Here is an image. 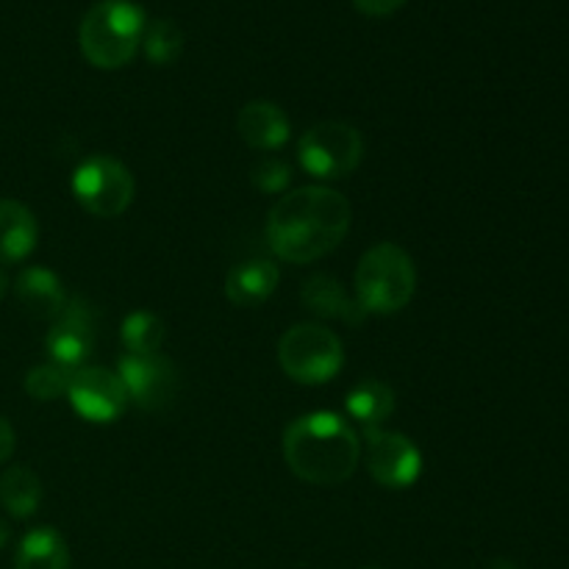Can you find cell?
I'll use <instances>...</instances> for the list:
<instances>
[{
	"instance_id": "cell-18",
	"label": "cell",
	"mask_w": 569,
	"mask_h": 569,
	"mask_svg": "<svg viewBox=\"0 0 569 569\" xmlns=\"http://www.w3.org/2000/svg\"><path fill=\"white\" fill-rule=\"evenodd\" d=\"M348 415L359 420L365 428H378L387 422L395 411V389L378 378H365L348 392Z\"/></svg>"
},
{
	"instance_id": "cell-5",
	"label": "cell",
	"mask_w": 569,
	"mask_h": 569,
	"mask_svg": "<svg viewBox=\"0 0 569 569\" xmlns=\"http://www.w3.org/2000/svg\"><path fill=\"white\" fill-rule=\"evenodd\" d=\"M278 365L303 387H320L333 381L345 365L342 339L326 326L317 322H300L292 326L278 342Z\"/></svg>"
},
{
	"instance_id": "cell-29",
	"label": "cell",
	"mask_w": 569,
	"mask_h": 569,
	"mask_svg": "<svg viewBox=\"0 0 569 569\" xmlns=\"http://www.w3.org/2000/svg\"><path fill=\"white\" fill-rule=\"evenodd\" d=\"M365 569H378V567H365Z\"/></svg>"
},
{
	"instance_id": "cell-22",
	"label": "cell",
	"mask_w": 569,
	"mask_h": 569,
	"mask_svg": "<svg viewBox=\"0 0 569 569\" xmlns=\"http://www.w3.org/2000/svg\"><path fill=\"white\" fill-rule=\"evenodd\" d=\"M72 372L76 370L56 365V361L33 367V370L26 376V392L31 395L33 400H42V403L59 400L61 395H67V389H70Z\"/></svg>"
},
{
	"instance_id": "cell-9",
	"label": "cell",
	"mask_w": 569,
	"mask_h": 569,
	"mask_svg": "<svg viewBox=\"0 0 569 569\" xmlns=\"http://www.w3.org/2000/svg\"><path fill=\"white\" fill-rule=\"evenodd\" d=\"M117 376L126 383L128 400L148 411H159L170 406L176 400L178 387H181L178 367L161 353H126L120 359Z\"/></svg>"
},
{
	"instance_id": "cell-4",
	"label": "cell",
	"mask_w": 569,
	"mask_h": 569,
	"mask_svg": "<svg viewBox=\"0 0 569 569\" xmlns=\"http://www.w3.org/2000/svg\"><path fill=\"white\" fill-rule=\"evenodd\" d=\"M417 292V267L400 244L381 242L356 267V300L367 315H398Z\"/></svg>"
},
{
	"instance_id": "cell-23",
	"label": "cell",
	"mask_w": 569,
	"mask_h": 569,
	"mask_svg": "<svg viewBox=\"0 0 569 569\" xmlns=\"http://www.w3.org/2000/svg\"><path fill=\"white\" fill-rule=\"evenodd\" d=\"M253 187L261 189V192H283L292 181V167L281 159H261L259 164L253 167Z\"/></svg>"
},
{
	"instance_id": "cell-12",
	"label": "cell",
	"mask_w": 569,
	"mask_h": 569,
	"mask_svg": "<svg viewBox=\"0 0 569 569\" xmlns=\"http://www.w3.org/2000/svg\"><path fill=\"white\" fill-rule=\"evenodd\" d=\"M237 131L248 148L270 153L287 142L292 126H289V117L281 106L270 103V100H250L248 106L239 109Z\"/></svg>"
},
{
	"instance_id": "cell-13",
	"label": "cell",
	"mask_w": 569,
	"mask_h": 569,
	"mask_svg": "<svg viewBox=\"0 0 569 569\" xmlns=\"http://www.w3.org/2000/svg\"><path fill=\"white\" fill-rule=\"evenodd\" d=\"M300 300L311 315L322 320H339L345 326H361L367 311L333 276H311L300 289Z\"/></svg>"
},
{
	"instance_id": "cell-28",
	"label": "cell",
	"mask_w": 569,
	"mask_h": 569,
	"mask_svg": "<svg viewBox=\"0 0 569 569\" xmlns=\"http://www.w3.org/2000/svg\"><path fill=\"white\" fill-rule=\"evenodd\" d=\"M6 537H9V531H6V528H3V526H0V545H3V542H6Z\"/></svg>"
},
{
	"instance_id": "cell-1",
	"label": "cell",
	"mask_w": 569,
	"mask_h": 569,
	"mask_svg": "<svg viewBox=\"0 0 569 569\" xmlns=\"http://www.w3.org/2000/svg\"><path fill=\"white\" fill-rule=\"evenodd\" d=\"M353 209L328 187H300L283 194L267 214V244L289 264H311L333 253L348 237Z\"/></svg>"
},
{
	"instance_id": "cell-20",
	"label": "cell",
	"mask_w": 569,
	"mask_h": 569,
	"mask_svg": "<svg viewBox=\"0 0 569 569\" xmlns=\"http://www.w3.org/2000/svg\"><path fill=\"white\" fill-rule=\"evenodd\" d=\"M167 328L161 322L159 315L153 311H133L122 320L120 328V339L126 345L128 353H139V356H150V353H161V345H164Z\"/></svg>"
},
{
	"instance_id": "cell-10",
	"label": "cell",
	"mask_w": 569,
	"mask_h": 569,
	"mask_svg": "<svg viewBox=\"0 0 569 569\" xmlns=\"http://www.w3.org/2000/svg\"><path fill=\"white\" fill-rule=\"evenodd\" d=\"M67 398H70L78 417L98 422V426L120 420L122 411L128 409L126 383L117 372L103 370V367H78L72 372Z\"/></svg>"
},
{
	"instance_id": "cell-17",
	"label": "cell",
	"mask_w": 569,
	"mask_h": 569,
	"mask_svg": "<svg viewBox=\"0 0 569 569\" xmlns=\"http://www.w3.org/2000/svg\"><path fill=\"white\" fill-rule=\"evenodd\" d=\"M14 569H70V548L56 528H31L17 545Z\"/></svg>"
},
{
	"instance_id": "cell-2",
	"label": "cell",
	"mask_w": 569,
	"mask_h": 569,
	"mask_svg": "<svg viewBox=\"0 0 569 569\" xmlns=\"http://www.w3.org/2000/svg\"><path fill=\"white\" fill-rule=\"evenodd\" d=\"M281 448L289 470L315 487H339L361 459L359 433L331 411H311L289 422Z\"/></svg>"
},
{
	"instance_id": "cell-25",
	"label": "cell",
	"mask_w": 569,
	"mask_h": 569,
	"mask_svg": "<svg viewBox=\"0 0 569 569\" xmlns=\"http://www.w3.org/2000/svg\"><path fill=\"white\" fill-rule=\"evenodd\" d=\"M14 448H17L14 428L9 426V420H6V417H0V465H6V461L11 459Z\"/></svg>"
},
{
	"instance_id": "cell-3",
	"label": "cell",
	"mask_w": 569,
	"mask_h": 569,
	"mask_svg": "<svg viewBox=\"0 0 569 569\" xmlns=\"http://www.w3.org/2000/svg\"><path fill=\"white\" fill-rule=\"evenodd\" d=\"M144 26V9L133 0H98L78 28L83 59L98 70H120L142 48Z\"/></svg>"
},
{
	"instance_id": "cell-24",
	"label": "cell",
	"mask_w": 569,
	"mask_h": 569,
	"mask_svg": "<svg viewBox=\"0 0 569 569\" xmlns=\"http://www.w3.org/2000/svg\"><path fill=\"white\" fill-rule=\"evenodd\" d=\"M353 3H356V9L365 11V14L387 17V14H392V11H398L406 0H353Z\"/></svg>"
},
{
	"instance_id": "cell-27",
	"label": "cell",
	"mask_w": 569,
	"mask_h": 569,
	"mask_svg": "<svg viewBox=\"0 0 569 569\" xmlns=\"http://www.w3.org/2000/svg\"><path fill=\"white\" fill-rule=\"evenodd\" d=\"M6 292H9V276H6L3 264H0V300L6 298Z\"/></svg>"
},
{
	"instance_id": "cell-6",
	"label": "cell",
	"mask_w": 569,
	"mask_h": 569,
	"mask_svg": "<svg viewBox=\"0 0 569 569\" xmlns=\"http://www.w3.org/2000/svg\"><path fill=\"white\" fill-rule=\"evenodd\" d=\"M298 156L309 176L320 178V181H339L361 164L365 139H361L359 128L348 126V122H317L300 137Z\"/></svg>"
},
{
	"instance_id": "cell-16",
	"label": "cell",
	"mask_w": 569,
	"mask_h": 569,
	"mask_svg": "<svg viewBox=\"0 0 569 569\" xmlns=\"http://www.w3.org/2000/svg\"><path fill=\"white\" fill-rule=\"evenodd\" d=\"M39 242V222L20 200H0V264L28 259Z\"/></svg>"
},
{
	"instance_id": "cell-11",
	"label": "cell",
	"mask_w": 569,
	"mask_h": 569,
	"mask_svg": "<svg viewBox=\"0 0 569 569\" xmlns=\"http://www.w3.org/2000/svg\"><path fill=\"white\" fill-rule=\"evenodd\" d=\"M94 337H98L94 309L83 298H70L64 311L50 326L48 337H44V348H48L50 361L78 370L92 356Z\"/></svg>"
},
{
	"instance_id": "cell-21",
	"label": "cell",
	"mask_w": 569,
	"mask_h": 569,
	"mask_svg": "<svg viewBox=\"0 0 569 569\" xmlns=\"http://www.w3.org/2000/svg\"><path fill=\"white\" fill-rule=\"evenodd\" d=\"M142 48L144 56H148L153 64L167 67L176 64L183 53V33L178 28V22L167 20V17H156L144 26V37H142Z\"/></svg>"
},
{
	"instance_id": "cell-7",
	"label": "cell",
	"mask_w": 569,
	"mask_h": 569,
	"mask_svg": "<svg viewBox=\"0 0 569 569\" xmlns=\"http://www.w3.org/2000/svg\"><path fill=\"white\" fill-rule=\"evenodd\" d=\"M72 194L83 211L111 220L131 206L133 176L111 156H89L72 172Z\"/></svg>"
},
{
	"instance_id": "cell-26",
	"label": "cell",
	"mask_w": 569,
	"mask_h": 569,
	"mask_svg": "<svg viewBox=\"0 0 569 569\" xmlns=\"http://www.w3.org/2000/svg\"><path fill=\"white\" fill-rule=\"evenodd\" d=\"M487 569H520V567H517L515 561H509V559H495V561H489Z\"/></svg>"
},
{
	"instance_id": "cell-14",
	"label": "cell",
	"mask_w": 569,
	"mask_h": 569,
	"mask_svg": "<svg viewBox=\"0 0 569 569\" xmlns=\"http://www.w3.org/2000/svg\"><path fill=\"white\" fill-rule=\"evenodd\" d=\"M14 292L28 315L50 322L64 311L67 300H70L67 298L61 278L56 276V272L44 270V267H26V270L17 276Z\"/></svg>"
},
{
	"instance_id": "cell-8",
	"label": "cell",
	"mask_w": 569,
	"mask_h": 569,
	"mask_svg": "<svg viewBox=\"0 0 569 569\" xmlns=\"http://www.w3.org/2000/svg\"><path fill=\"white\" fill-rule=\"evenodd\" d=\"M365 459L370 476L383 489H409L422 476L420 448L398 431L365 428Z\"/></svg>"
},
{
	"instance_id": "cell-15",
	"label": "cell",
	"mask_w": 569,
	"mask_h": 569,
	"mask_svg": "<svg viewBox=\"0 0 569 569\" xmlns=\"http://www.w3.org/2000/svg\"><path fill=\"white\" fill-rule=\"evenodd\" d=\"M281 281V270L270 259H250L233 267L226 278V298L239 309H256L267 303Z\"/></svg>"
},
{
	"instance_id": "cell-19",
	"label": "cell",
	"mask_w": 569,
	"mask_h": 569,
	"mask_svg": "<svg viewBox=\"0 0 569 569\" xmlns=\"http://www.w3.org/2000/svg\"><path fill=\"white\" fill-rule=\"evenodd\" d=\"M39 503H42V481L28 467H9L0 476V506L9 511L17 520H28L37 515Z\"/></svg>"
}]
</instances>
